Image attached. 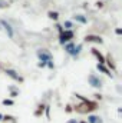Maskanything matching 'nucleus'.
I'll use <instances>...</instances> for the list:
<instances>
[{
	"label": "nucleus",
	"instance_id": "f257e3e1",
	"mask_svg": "<svg viewBox=\"0 0 122 123\" xmlns=\"http://www.w3.org/2000/svg\"><path fill=\"white\" fill-rule=\"evenodd\" d=\"M82 102H83V105H78L75 107V110L79 112V113H89V112H93V110L98 109V103L96 102H91L88 99H83Z\"/></svg>",
	"mask_w": 122,
	"mask_h": 123
},
{
	"label": "nucleus",
	"instance_id": "f03ea898",
	"mask_svg": "<svg viewBox=\"0 0 122 123\" xmlns=\"http://www.w3.org/2000/svg\"><path fill=\"white\" fill-rule=\"evenodd\" d=\"M36 55H37V57L40 59V62H43V63L53 62V56H52V53H50L49 50H46V49H39Z\"/></svg>",
	"mask_w": 122,
	"mask_h": 123
},
{
	"label": "nucleus",
	"instance_id": "7ed1b4c3",
	"mask_svg": "<svg viewBox=\"0 0 122 123\" xmlns=\"http://www.w3.org/2000/svg\"><path fill=\"white\" fill-rule=\"evenodd\" d=\"M73 36H75V33L72 30H63L61 33V36H59V43H61V44L69 43V42L73 39Z\"/></svg>",
	"mask_w": 122,
	"mask_h": 123
},
{
	"label": "nucleus",
	"instance_id": "20e7f679",
	"mask_svg": "<svg viewBox=\"0 0 122 123\" xmlns=\"http://www.w3.org/2000/svg\"><path fill=\"white\" fill-rule=\"evenodd\" d=\"M88 82L92 87H96V89H101L102 87V79H99V76L96 74H89L88 76Z\"/></svg>",
	"mask_w": 122,
	"mask_h": 123
},
{
	"label": "nucleus",
	"instance_id": "39448f33",
	"mask_svg": "<svg viewBox=\"0 0 122 123\" xmlns=\"http://www.w3.org/2000/svg\"><path fill=\"white\" fill-rule=\"evenodd\" d=\"M9 77H12L13 80H16V82H20V83H23V77L16 72V70H13V69H6V72H4Z\"/></svg>",
	"mask_w": 122,
	"mask_h": 123
},
{
	"label": "nucleus",
	"instance_id": "423d86ee",
	"mask_svg": "<svg viewBox=\"0 0 122 123\" xmlns=\"http://www.w3.org/2000/svg\"><path fill=\"white\" fill-rule=\"evenodd\" d=\"M91 52H92V55H93V56L98 59L99 64H105V60H106V57H105V56H103V55H102V53H101L98 49H95V47H93V49H91Z\"/></svg>",
	"mask_w": 122,
	"mask_h": 123
},
{
	"label": "nucleus",
	"instance_id": "0eeeda50",
	"mask_svg": "<svg viewBox=\"0 0 122 123\" xmlns=\"http://www.w3.org/2000/svg\"><path fill=\"white\" fill-rule=\"evenodd\" d=\"M85 42H93V43H98V44H102L103 43V40H102V37H99V36H95V34H88V36H85Z\"/></svg>",
	"mask_w": 122,
	"mask_h": 123
},
{
	"label": "nucleus",
	"instance_id": "6e6552de",
	"mask_svg": "<svg viewBox=\"0 0 122 123\" xmlns=\"http://www.w3.org/2000/svg\"><path fill=\"white\" fill-rule=\"evenodd\" d=\"M0 25L4 27V30L7 31V34H9V37H13L14 36V31H13V29H12V26L6 22V20H0Z\"/></svg>",
	"mask_w": 122,
	"mask_h": 123
},
{
	"label": "nucleus",
	"instance_id": "1a4fd4ad",
	"mask_svg": "<svg viewBox=\"0 0 122 123\" xmlns=\"http://www.w3.org/2000/svg\"><path fill=\"white\" fill-rule=\"evenodd\" d=\"M96 69H98L101 73H105L106 76H111V77H112V73H111V70H109V69H108L105 64H99V63H98V64H96Z\"/></svg>",
	"mask_w": 122,
	"mask_h": 123
},
{
	"label": "nucleus",
	"instance_id": "9d476101",
	"mask_svg": "<svg viewBox=\"0 0 122 123\" xmlns=\"http://www.w3.org/2000/svg\"><path fill=\"white\" fill-rule=\"evenodd\" d=\"M73 20H76V22H79V23H82V25H86V23H88V19H86L85 16H82V14H75V16H73Z\"/></svg>",
	"mask_w": 122,
	"mask_h": 123
},
{
	"label": "nucleus",
	"instance_id": "9b49d317",
	"mask_svg": "<svg viewBox=\"0 0 122 123\" xmlns=\"http://www.w3.org/2000/svg\"><path fill=\"white\" fill-rule=\"evenodd\" d=\"M81 50H82V44H76V46L73 47V52L70 53V56H72V57H78L79 53H81Z\"/></svg>",
	"mask_w": 122,
	"mask_h": 123
},
{
	"label": "nucleus",
	"instance_id": "f8f14e48",
	"mask_svg": "<svg viewBox=\"0 0 122 123\" xmlns=\"http://www.w3.org/2000/svg\"><path fill=\"white\" fill-rule=\"evenodd\" d=\"M88 123H102V119L99 116H95V115H91L88 117Z\"/></svg>",
	"mask_w": 122,
	"mask_h": 123
},
{
	"label": "nucleus",
	"instance_id": "ddd939ff",
	"mask_svg": "<svg viewBox=\"0 0 122 123\" xmlns=\"http://www.w3.org/2000/svg\"><path fill=\"white\" fill-rule=\"evenodd\" d=\"M65 46V52L68 53V55H70L72 52H73V47H75V44L72 43V42H69V43H66V44H63Z\"/></svg>",
	"mask_w": 122,
	"mask_h": 123
},
{
	"label": "nucleus",
	"instance_id": "4468645a",
	"mask_svg": "<svg viewBox=\"0 0 122 123\" xmlns=\"http://www.w3.org/2000/svg\"><path fill=\"white\" fill-rule=\"evenodd\" d=\"M47 16H49V19H52V20H58V19H59V13H58V12H49Z\"/></svg>",
	"mask_w": 122,
	"mask_h": 123
},
{
	"label": "nucleus",
	"instance_id": "2eb2a0df",
	"mask_svg": "<svg viewBox=\"0 0 122 123\" xmlns=\"http://www.w3.org/2000/svg\"><path fill=\"white\" fill-rule=\"evenodd\" d=\"M9 90H10V96L12 97H17L19 96V89H14V87H9Z\"/></svg>",
	"mask_w": 122,
	"mask_h": 123
},
{
	"label": "nucleus",
	"instance_id": "dca6fc26",
	"mask_svg": "<svg viewBox=\"0 0 122 123\" xmlns=\"http://www.w3.org/2000/svg\"><path fill=\"white\" fill-rule=\"evenodd\" d=\"M3 120H4V122H13V123H16V119H14L13 116H10V115H3Z\"/></svg>",
	"mask_w": 122,
	"mask_h": 123
},
{
	"label": "nucleus",
	"instance_id": "f3484780",
	"mask_svg": "<svg viewBox=\"0 0 122 123\" xmlns=\"http://www.w3.org/2000/svg\"><path fill=\"white\" fill-rule=\"evenodd\" d=\"M43 110H45V106H43V105H39V109L34 112V115H36V116H40V115L43 113Z\"/></svg>",
	"mask_w": 122,
	"mask_h": 123
},
{
	"label": "nucleus",
	"instance_id": "a211bd4d",
	"mask_svg": "<svg viewBox=\"0 0 122 123\" xmlns=\"http://www.w3.org/2000/svg\"><path fill=\"white\" fill-rule=\"evenodd\" d=\"M3 105H4V106H13L14 102H13L12 99H4V100H3Z\"/></svg>",
	"mask_w": 122,
	"mask_h": 123
},
{
	"label": "nucleus",
	"instance_id": "6ab92c4d",
	"mask_svg": "<svg viewBox=\"0 0 122 123\" xmlns=\"http://www.w3.org/2000/svg\"><path fill=\"white\" fill-rule=\"evenodd\" d=\"M63 26H65L66 30H70V29H72V22H70V20H66V22L63 23Z\"/></svg>",
	"mask_w": 122,
	"mask_h": 123
},
{
	"label": "nucleus",
	"instance_id": "aec40b11",
	"mask_svg": "<svg viewBox=\"0 0 122 123\" xmlns=\"http://www.w3.org/2000/svg\"><path fill=\"white\" fill-rule=\"evenodd\" d=\"M105 63H108V64L111 66V69H112V70H115V64H114L112 60H111V56H108V60H105Z\"/></svg>",
	"mask_w": 122,
	"mask_h": 123
},
{
	"label": "nucleus",
	"instance_id": "412c9836",
	"mask_svg": "<svg viewBox=\"0 0 122 123\" xmlns=\"http://www.w3.org/2000/svg\"><path fill=\"white\" fill-rule=\"evenodd\" d=\"M7 6H9V4H7L6 1H3V0H0V7H1V9H4V7H7Z\"/></svg>",
	"mask_w": 122,
	"mask_h": 123
},
{
	"label": "nucleus",
	"instance_id": "4be33fe9",
	"mask_svg": "<svg viewBox=\"0 0 122 123\" xmlns=\"http://www.w3.org/2000/svg\"><path fill=\"white\" fill-rule=\"evenodd\" d=\"M37 66H39V67H46V63H43V62H40V63H39Z\"/></svg>",
	"mask_w": 122,
	"mask_h": 123
},
{
	"label": "nucleus",
	"instance_id": "5701e85b",
	"mask_svg": "<svg viewBox=\"0 0 122 123\" xmlns=\"http://www.w3.org/2000/svg\"><path fill=\"white\" fill-rule=\"evenodd\" d=\"M56 27H58V30H59V33H62V31H63V27H62L61 25H58Z\"/></svg>",
	"mask_w": 122,
	"mask_h": 123
},
{
	"label": "nucleus",
	"instance_id": "b1692460",
	"mask_svg": "<svg viewBox=\"0 0 122 123\" xmlns=\"http://www.w3.org/2000/svg\"><path fill=\"white\" fill-rule=\"evenodd\" d=\"M66 112L70 113V112H72V107H70V106H66Z\"/></svg>",
	"mask_w": 122,
	"mask_h": 123
},
{
	"label": "nucleus",
	"instance_id": "393cba45",
	"mask_svg": "<svg viewBox=\"0 0 122 123\" xmlns=\"http://www.w3.org/2000/svg\"><path fill=\"white\" fill-rule=\"evenodd\" d=\"M115 33H116V34H122V30H121V29H119V27H118V29L115 30Z\"/></svg>",
	"mask_w": 122,
	"mask_h": 123
},
{
	"label": "nucleus",
	"instance_id": "a878e982",
	"mask_svg": "<svg viewBox=\"0 0 122 123\" xmlns=\"http://www.w3.org/2000/svg\"><path fill=\"white\" fill-rule=\"evenodd\" d=\"M96 6H98V7H102V6H103V3H102V1H98V3H96Z\"/></svg>",
	"mask_w": 122,
	"mask_h": 123
},
{
	"label": "nucleus",
	"instance_id": "bb28decb",
	"mask_svg": "<svg viewBox=\"0 0 122 123\" xmlns=\"http://www.w3.org/2000/svg\"><path fill=\"white\" fill-rule=\"evenodd\" d=\"M68 123H78V122H76V119H70Z\"/></svg>",
	"mask_w": 122,
	"mask_h": 123
},
{
	"label": "nucleus",
	"instance_id": "cd10ccee",
	"mask_svg": "<svg viewBox=\"0 0 122 123\" xmlns=\"http://www.w3.org/2000/svg\"><path fill=\"white\" fill-rule=\"evenodd\" d=\"M0 122H3V115L0 113Z\"/></svg>",
	"mask_w": 122,
	"mask_h": 123
},
{
	"label": "nucleus",
	"instance_id": "c85d7f7f",
	"mask_svg": "<svg viewBox=\"0 0 122 123\" xmlns=\"http://www.w3.org/2000/svg\"><path fill=\"white\" fill-rule=\"evenodd\" d=\"M79 123H88V122H79Z\"/></svg>",
	"mask_w": 122,
	"mask_h": 123
},
{
	"label": "nucleus",
	"instance_id": "c756f323",
	"mask_svg": "<svg viewBox=\"0 0 122 123\" xmlns=\"http://www.w3.org/2000/svg\"><path fill=\"white\" fill-rule=\"evenodd\" d=\"M0 69H1V66H0Z\"/></svg>",
	"mask_w": 122,
	"mask_h": 123
}]
</instances>
